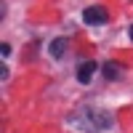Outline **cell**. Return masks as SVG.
Returning <instances> with one entry per match:
<instances>
[{
	"instance_id": "cell-1",
	"label": "cell",
	"mask_w": 133,
	"mask_h": 133,
	"mask_svg": "<svg viewBox=\"0 0 133 133\" xmlns=\"http://www.w3.org/2000/svg\"><path fill=\"white\" fill-rule=\"evenodd\" d=\"M69 125H75L77 130H85V133H101L115 125V115L104 107H80L69 117Z\"/></svg>"
},
{
	"instance_id": "cell-2",
	"label": "cell",
	"mask_w": 133,
	"mask_h": 133,
	"mask_svg": "<svg viewBox=\"0 0 133 133\" xmlns=\"http://www.w3.org/2000/svg\"><path fill=\"white\" fill-rule=\"evenodd\" d=\"M83 21H85V24H91V27L107 24V21H109V14H107V8H101V5H91V8L83 11Z\"/></svg>"
},
{
	"instance_id": "cell-3",
	"label": "cell",
	"mask_w": 133,
	"mask_h": 133,
	"mask_svg": "<svg viewBox=\"0 0 133 133\" xmlns=\"http://www.w3.org/2000/svg\"><path fill=\"white\" fill-rule=\"evenodd\" d=\"M96 69H98V64H96V61H83V64H80V69H77V80H80L83 85H88V83H91V77L96 75Z\"/></svg>"
},
{
	"instance_id": "cell-4",
	"label": "cell",
	"mask_w": 133,
	"mask_h": 133,
	"mask_svg": "<svg viewBox=\"0 0 133 133\" xmlns=\"http://www.w3.org/2000/svg\"><path fill=\"white\" fill-rule=\"evenodd\" d=\"M66 45H69V40H66V37H56V40L51 43V56H53V59H61L64 51H66Z\"/></svg>"
},
{
	"instance_id": "cell-5",
	"label": "cell",
	"mask_w": 133,
	"mask_h": 133,
	"mask_svg": "<svg viewBox=\"0 0 133 133\" xmlns=\"http://www.w3.org/2000/svg\"><path fill=\"white\" fill-rule=\"evenodd\" d=\"M104 77H107V80H115V77H120V64L107 61V64H104Z\"/></svg>"
},
{
	"instance_id": "cell-6",
	"label": "cell",
	"mask_w": 133,
	"mask_h": 133,
	"mask_svg": "<svg viewBox=\"0 0 133 133\" xmlns=\"http://www.w3.org/2000/svg\"><path fill=\"white\" fill-rule=\"evenodd\" d=\"M8 53H11V45H8V43H3V45H0V56H3V59H5V56H8Z\"/></svg>"
},
{
	"instance_id": "cell-7",
	"label": "cell",
	"mask_w": 133,
	"mask_h": 133,
	"mask_svg": "<svg viewBox=\"0 0 133 133\" xmlns=\"http://www.w3.org/2000/svg\"><path fill=\"white\" fill-rule=\"evenodd\" d=\"M128 35H130V40H133V24H130V29H128Z\"/></svg>"
}]
</instances>
